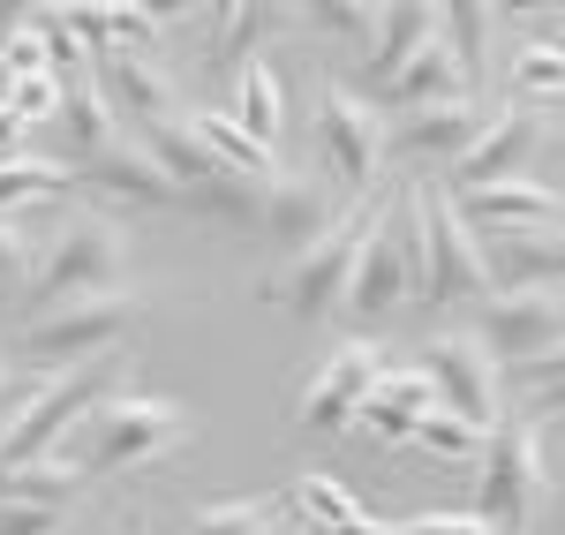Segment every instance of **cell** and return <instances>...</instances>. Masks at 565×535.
<instances>
[{
	"label": "cell",
	"mask_w": 565,
	"mask_h": 535,
	"mask_svg": "<svg viewBox=\"0 0 565 535\" xmlns=\"http://www.w3.org/2000/svg\"><path fill=\"white\" fill-rule=\"evenodd\" d=\"M189 438V407L159 400V393H114L76 422V438L53 452V460H76L84 475H121L143 460H167Z\"/></svg>",
	"instance_id": "obj_1"
},
{
	"label": "cell",
	"mask_w": 565,
	"mask_h": 535,
	"mask_svg": "<svg viewBox=\"0 0 565 535\" xmlns=\"http://www.w3.org/2000/svg\"><path fill=\"white\" fill-rule=\"evenodd\" d=\"M121 271H129V234H121V220L68 212V220L45 226V257L31 271V295H39L45 310H61V302H84V295H114Z\"/></svg>",
	"instance_id": "obj_2"
},
{
	"label": "cell",
	"mask_w": 565,
	"mask_h": 535,
	"mask_svg": "<svg viewBox=\"0 0 565 535\" xmlns=\"http://www.w3.org/2000/svg\"><path fill=\"white\" fill-rule=\"evenodd\" d=\"M143 317V295L114 287V295H84V302H61V310H39L23 332H15V355L39 377H61V370H84L98 362L114 340H129V324Z\"/></svg>",
	"instance_id": "obj_3"
},
{
	"label": "cell",
	"mask_w": 565,
	"mask_h": 535,
	"mask_svg": "<svg viewBox=\"0 0 565 535\" xmlns=\"http://www.w3.org/2000/svg\"><path fill=\"white\" fill-rule=\"evenodd\" d=\"M385 212H392V196H377V204H354V212L332 226L317 249L287 257V271L271 279V302H279V310H295L302 324H324L332 310H348L354 265H362V249H370V234H377V220H385Z\"/></svg>",
	"instance_id": "obj_4"
},
{
	"label": "cell",
	"mask_w": 565,
	"mask_h": 535,
	"mask_svg": "<svg viewBox=\"0 0 565 535\" xmlns=\"http://www.w3.org/2000/svg\"><path fill=\"white\" fill-rule=\"evenodd\" d=\"M543 430L535 415H505L490 430V452H482L476 475V521L490 535H527L535 528V505H543Z\"/></svg>",
	"instance_id": "obj_5"
},
{
	"label": "cell",
	"mask_w": 565,
	"mask_h": 535,
	"mask_svg": "<svg viewBox=\"0 0 565 535\" xmlns=\"http://www.w3.org/2000/svg\"><path fill=\"white\" fill-rule=\"evenodd\" d=\"M407 212L423 226V242H430V310H452V302H476L490 295L498 279H490V249L476 242V226L460 220V204H452V189H430V181H407Z\"/></svg>",
	"instance_id": "obj_6"
},
{
	"label": "cell",
	"mask_w": 565,
	"mask_h": 535,
	"mask_svg": "<svg viewBox=\"0 0 565 535\" xmlns=\"http://www.w3.org/2000/svg\"><path fill=\"white\" fill-rule=\"evenodd\" d=\"M385 370H392V362H385V347H377V340H348V347H332V355L317 362V377L295 393V422H302V430H317V438L354 430Z\"/></svg>",
	"instance_id": "obj_7"
},
{
	"label": "cell",
	"mask_w": 565,
	"mask_h": 535,
	"mask_svg": "<svg viewBox=\"0 0 565 535\" xmlns=\"http://www.w3.org/2000/svg\"><path fill=\"white\" fill-rule=\"evenodd\" d=\"M385 143H392V129L370 98H354L340 84L317 90V159H324V174L340 189H370L385 174Z\"/></svg>",
	"instance_id": "obj_8"
},
{
	"label": "cell",
	"mask_w": 565,
	"mask_h": 535,
	"mask_svg": "<svg viewBox=\"0 0 565 535\" xmlns=\"http://www.w3.org/2000/svg\"><path fill=\"white\" fill-rule=\"evenodd\" d=\"M423 355H430L423 370H430V385H437V407H452L476 430L505 422V377H498V355L482 347V332H437Z\"/></svg>",
	"instance_id": "obj_9"
},
{
	"label": "cell",
	"mask_w": 565,
	"mask_h": 535,
	"mask_svg": "<svg viewBox=\"0 0 565 535\" xmlns=\"http://www.w3.org/2000/svg\"><path fill=\"white\" fill-rule=\"evenodd\" d=\"M482 347L498 370H527V362L565 347V287H521V295H490L482 310Z\"/></svg>",
	"instance_id": "obj_10"
},
{
	"label": "cell",
	"mask_w": 565,
	"mask_h": 535,
	"mask_svg": "<svg viewBox=\"0 0 565 535\" xmlns=\"http://www.w3.org/2000/svg\"><path fill=\"white\" fill-rule=\"evenodd\" d=\"M98 90L114 98V114L136 129H159V121H181V84L159 53H136V45H106L98 53Z\"/></svg>",
	"instance_id": "obj_11"
},
{
	"label": "cell",
	"mask_w": 565,
	"mask_h": 535,
	"mask_svg": "<svg viewBox=\"0 0 565 535\" xmlns=\"http://www.w3.org/2000/svg\"><path fill=\"white\" fill-rule=\"evenodd\" d=\"M551 143V121L535 114V106H498L490 114V129H482V143L452 167V181L445 189H482V181H521L527 167H535V151Z\"/></svg>",
	"instance_id": "obj_12"
},
{
	"label": "cell",
	"mask_w": 565,
	"mask_h": 535,
	"mask_svg": "<svg viewBox=\"0 0 565 535\" xmlns=\"http://www.w3.org/2000/svg\"><path fill=\"white\" fill-rule=\"evenodd\" d=\"M407 295H415V271H407V234H399V196H392V212L377 220L370 249H362V265H354L348 317H362V324H385V317L399 310Z\"/></svg>",
	"instance_id": "obj_13"
},
{
	"label": "cell",
	"mask_w": 565,
	"mask_h": 535,
	"mask_svg": "<svg viewBox=\"0 0 565 535\" xmlns=\"http://www.w3.org/2000/svg\"><path fill=\"white\" fill-rule=\"evenodd\" d=\"M76 181L84 189H98V196H114V204H143V212H167V204H181V181L136 143V136H121L114 151H98V159H84L76 167Z\"/></svg>",
	"instance_id": "obj_14"
},
{
	"label": "cell",
	"mask_w": 565,
	"mask_h": 535,
	"mask_svg": "<svg viewBox=\"0 0 565 535\" xmlns=\"http://www.w3.org/2000/svg\"><path fill=\"white\" fill-rule=\"evenodd\" d=\"M452 204H460V220L490 226V234H505V226H558L565 220V189H551V181H482V189H452Z\"/></svg>",
	"instance_id": "obj_15"
},
{
	"label": "cell",
	"mask_w": 565,
	"mask_h": 535,
	"mask_svg": "<svg viewBox=\"0 0 565 535\" xmlns=\"http://www.w3.org/2000/svg\"><path fill=\"white\" fill-rule=\"evenodd\" d=\"M332 189L324 181H309V174H279L271 181V196H264V226L257 234H271L287 257H302V249H317L324 234H332Z\"/></svg>",
	"instance_id": "obj_16"
},
{
	"label": "cell",
	"mask_w": 565,
	"mask_h": 535,
	"mask_svg": "<svg viewBox=\"0 0 565 535\" xmlns=\"http://www.w3.org/2000/svg\"><path fill=\"white\" fill-rule=\"evenodd\" d=\"M482 129H490V106H482V98L423 106V114H399V121H392V136H399L407 159H452V167L482 143Z\"/></svg>",
	"instance_id": "obj_17"
},
{
	"label": "cell",
	"mask_w": 565,
	"mask_h": 535,
	"mask_svg": "<svg viewBox=\"0 0 565 535\" xmlns=\"http://www.w3.org/2000/svg\"><path fill=\"white\" fill-rule=\"evenodd\" d=\"M490 279L505 287V295H521V287H565V226H505V234H490Z\"/></svg>",
	"instance_id": "obj_18"
},
{
	"label": "cell",
	"mask_w": 565,
	"mask_h": 535,
	"mask_svg": "<svg viewBox=\"0 0 565 535\" xmlns=\"http://www.w3.org/2000/svg\"><path fill=\"white\" fill-rule=\"evenodd\" d=\"M460 98H476V84H468V68H460V53L445 45V31H437L415 61H407V76L385 90L392 114H423V106H460Z\"/></svg>",
	"instance_id": "obj_19"
},
{
	"label": "cell",
	"mask_w": 565,
	"mask_h": 535,
	"mask_svg": "<svg viewBox=\"0 0 565 535\" xmlns=\"http://www.w3.org/2000/svg\"><path fill=\"white\" fill-rule=\"evenodd\" d=\"M279 505H287V513H302V521H317L324 535H399L392 521L362 513V497H354L340 475H317V468H309V475H295Z\"/></svg>",
	"instance_id": "obj_20"
},
{
	"label": "cell",
	"mask_w": 565,
	"mask_h": 535,
	"mask_svg": "<svg viewBox=\"0 0 565 535\" xmlns=\"http://www.w3.org/2000/svg\"><path fill=\"white\" fill-rule=\"evenodd\" d=\"M437 31H445V8H423V0L385 8V31H377V53H370V90L385 98V90L407 76V61H415V53H423Z\"/></svg>",
	"instance_id": "obj_21"
},
{
	"label": "cell",
	"mask_w": 565,
	"mask_h": 535,
	"mask_svg": "<svg viewBox=\"0 0 565 535\" xmlns=\"http://www.w3.org/2000/svg\"><path fill=\"white\" fill-rule=\"evenodd\" d=\"M189 129L204 136V151H212L218 167H234V174H249V181H279V151L264 136H249L234 114H189Z\"/></svg>",
	"instance_id": "obj_22"
},
{
	"label": "cell",
	"mask_w": 565,
	"mask_h": 535,
	"mask_svg": "<svg viewBox=\"0 0 565 535\" xmlns=\"http://www.w3.org/2000/svg\"><path fill=\"white\" fill-rule=\"evenodd\" d=\"M264 196H271V181L212 167V174L189 189V212H204V220H218V226H264Z\"/></svg>",
	"instance_id": "obj_23"
},
{
	"label": "cell",
	"mask_w": 565,
	"mask_h": 535,
	"mask_svg": "<svg viewBox=\"0 0 565 535\" xmlns=\"http://www.w3.org/2000/svg\"><path fill=\"white\" fill-rule=\"evenodd\" d=\"M234 121L279 151V129H287V84H279V68H271L264 53L234 76Z\"/></svg>",
	"instance_id": "obj_24"
},
{
	"label": "cell",
	"mask_w": 565,
	"mask_h": 535,
	"mask_svg": "<svg viewBox=\"0 0 565 535\" xmlns=\"http://www.w3.org/2000/svg\"><path fill=\"white\" fill-rule=\"evenodd\" d=\"M68 189H76V167H68V159L15 151V159H0V220H15V212L39 204V196H68Z\"/></svg>",
	"instance_id": "obj_25"
},
{
	"label": "cell",
	"mask_w": 565,
	"mask_h": 535,
	"mask_svg": "<svg viewBox=\"0 0 565 535\" xmlns=\"http://www.w3.org/2000/svg\"><path fill=\"white\" fill-rule=\"evenodd\" d=\"M61 129H68V143L84 151V159H98V151H114L121 143V114H114V98L98 90V76H84V84H68V106H61Z\"/></svg>",
	"instance_id": "obj_26"
},
{
	"label": "cell",
	"mask_w": 565,
	"mask_h": 535,
	"mask_svg": "<svg viewBox=\"0 0 565 535\" xmlns=\"http://www.w3.org/2000/svg\"><path fill=\"white\" fill-rule=\"evenodd\" d=\"M84 491V468L76 460H31V468H8L0 460V505H68Z\"/></svg>",
	"instance_id": "obj_27"
},
{
	"label": "cell",
	"mask_w": 565,
	"mask_h": 535,
	"mask_svg": "<svg viewBox=\"0 0 565 535\" xmlns=\"http://www.w3.org/2000/svg\"><path fill=\"white\" fill-rule=\"evenodd\" d=\"M415 446L430 452V460H445V468H482V452H490V430L460 422L452 407H430V415L415 422Z\"/></svg>",
	"instance_id": "obj_28"
},
{
	"label": "cell",
	"mask_w": 565,
	"mask_h": 535,
	"mask_svg": "<svg viewBox=\"0 0 565 535\" xmlns=\"http://www.w3.org/2000/svg\"><path fill=\"white\" fill-rule=\"evenodd\" d=\"M271 23H279V8H218L212 15V68H234V76H242V68H249V61H257V39L264 31H271Z\"/></svg>",
	"instance_id": "obj_29"
},
{
	"label": "cell",
	"mask_w": 565,
	"mask_h": 535,
	"mask_svg": "<svg viewBox=\"0 0 565 535\" xmlns=\"http://www.w3.org/2000/svg\"><path fill=\"white\" fill-rule=\"evenodd\" d=\"M490 31H498V8H476V0H460V8H445V45L460 53V68H468V84H476V98H482V84H490Z\"/></svg>",
	"instance_id": "obj_30"
},
{
	"label": "cell",
	"mask_w": 565,
	"mask_h": 535,
	"mask_svg": "<svg viewBox=\"0 0 565 535\" xmlns=\"http://www.w3.org/2000/svg\"><path fill=\"white\" fill-rule=\"evenodd\" d=\"M0 76H8V84H31V76H53V45H45V31L31 23V15L0 31Z\"/></svg>",
	"instance_id": "obj_31"
},
{
	"label": "cell",
	"mask_w": 565,
	"mask_h": 535,
	"mask_svg": "<svg viewBox=\"0 0 565 535\" xmlns=\"http://www.w3.org/2000/svg\"><path fill=\"white\" fill-rule=\"evenodd\" d=\"M513 84L527 90V98H565V53L551 39H535L513 53Z\"/></svg>",
	"instance_id": "obj_32"
},
{
	"label": "cell",
	"mask_w": 565,
	"mask_h": 535,
	"mask_svg": "<svg viewBox=\"0 0 565 535\" xmlns=\"http://www.w3.org/2000/svg\"><path fill=\"white\" fill-rule=\"evenodd\" d=\"M279 513L264 505V497H226V505H204L196 521H189V535H257V528H271Z\"/></svg>",
	"instance_id": "obj_33"
},
{
	"label": "cell",
	"mask_w": 565,
	"mask_h": 535,
	"mask_svg": "<svg viewBox=\"0 0 565 535\" xmlns=\"http://www.w3.org/2000/svg\"><path fill=\"white\" fill-rule=\"evenodd\" d=\"M309 23H317V31H332V39L377 45V31H385V8H354V0H317V8H309Z\"/></svg>",
	"instance_id": "obj_34"
},
{
	"label": "cell",
	"mask_w": 565,
	"mask_h": 535,
	"mask_svg": "<svg viewBox=\"0 0 565 535\" xmlns=\"http://www.w3.org/2000/svg\"><path fill=\"white\" fill-rule=\"evenodd\" d=\"M61 106H68V84H61V76L8 84V114H15V121H61Z\"/></svg>",
	"instance_id": "obj_35"
},
{
	"label": "cell",
	"mask_w": 565,
	"mask_h": 535,
	"mask_svg": "<svg viewBox=\"0 0 565 535\" xmlns=\"http://www.w3.org/2000/svg\"><path fill=\"white\" fill-rule=\"evenodd\" d=\"M39 393H45L39 370H8V377H0V438H8V430L23 422V407L39 400Z\"/></svg>",
	"instance_id": "obj_36"
},
{
	"label": "cell",
	"mask_w": 565,
	"mask_h": 535,
	"mask_svg": "<svg viewBox=\"0 0 565 535\" xmlns=\"http://www.w3.org/2000/svg\"><path fill=\"white\" fill-rule=\"evenodd\" d=\"M31 234H23V226L15 220H0V295H8V287H23V279H31Z\"/></svg>",
	"instance_id": "obj_37"
},
{
	"label": "cell",
	"mask_w": 565,
	"mask_h": 535,
	"mask_svg": "<svg viewBox=\"0 0 565 535\" xmlns=\"http://www.w3.org/2000/svg\"><path fill=\"white\" fill-rule=\"evenodd\" d=\"M61 505H0V535H53Z\"/></svg>",
	"instance_id": "obj_38"
},
{
	"label": "cell",
	"mask_w": 565,
	"mask_h": 535,
	"mask_svg": "<svg viewBox=\"0 0 565 535\" xmlns=\"http://www.w3.org/2000/svg\"><path fill=\"white\" fill-rule=\"evenodd\" d=\"M399 535H490L476 513H423V521H399Z\"/></svg>",
	"instance_id": "obj_39"
},
{
	"label": "cell",
	"mask_w": 565,
	"mask_h": 535,
	"mask_svg": "<svg viewBox=\"0 0 565 535\" xmlns=\"http://www.w3.org/2000/svg\"><path fill=\"white\" fill-rule=\"evenodd\" d=\"M521 377L535 385V393H558V385H565V347H558V355H543V362H527Z\"/></svg>",
	"instance_id": "obj_40"
},
{
	"label": "cell",
	"mask_w": 565,
	"mask_h": 535,
	"mask_svg": "<svg viewBox=\"0 0 565 535\" xmlns=\"http://www.w3.org/2000/svg\"><path fill=\"white\" fill-rule=\"evenodd\" d=\"M15 143H23V121H15L8 98H0V159H15Z\"/></svg>",
	"instance_id": "obj_41"
},
{
	"label": "cell",
	"mask_w": 565,
	"mask_h": 535,
	"mask_svg": "<svg viewBox=\"0 0 565 535\" xmlns=\"http://www.w3.org/2000/svg\"><path fill=\"white\" fill-rule=\"evenodd\" d=\"M551 45H558V53H565V23H558V31H551Z\"/></svg>",
	"instance_id": "obj_42"
},
{
	"label": "cell",
	"mask_w": 565,
	"mask_h": 535,
	"mask_svg": "<svg viewBox=\"0 0 565 535\" xmlns=\"http://www.w3.org/2000/svg\"><path fill=\"white\" fill-rule=\"evenodd\" d=\"M257 535H287V528H279V521H271V528H257Z\"/></svg>",
	"instance_id": "obj_43"
},
{
	"label": "cell",
	"mask_w": 565,
	"mask_h": 535,
	"mask_svg": "<svg viewBox=\"0 0 565 535\" xmlns=\"http://www.w3.org/2000/svg\"><path fill=\"white\" fill-rule=\"evenodd\" d=\"M0 377H8V347H0Z\"/></svg>",
	"instance_id": "obj_44"
},
{
	"label": "cell",
	"mask_w": 565,
	"mask_h": 535,
	"mask_svg": "<svg viewBox=\"0 0 565 535\" xmlns=\"http://www.w3.org/2000/svg\"><path fill=\"white\" fill-rule=\"evenodd\" d=\"M0 90H8V76H0Z\"/></svg>",
	"instance_id": "obj_45"
}]
</instances>
